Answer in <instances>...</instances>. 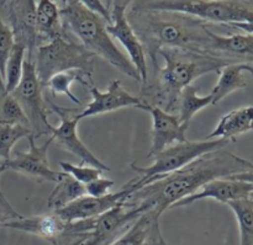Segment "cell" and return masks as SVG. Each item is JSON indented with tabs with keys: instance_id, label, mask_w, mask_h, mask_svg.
<instances>
[{
	"instance_id": "cell-1",
	"label": "cell",
	"mask_w": 253,
	"mask_h": 245,
	"mask_svg": "<svg viewBox=\"0 0 253 245\" xmlns=\"http://www.w3.org/2000/svg\"><path fill=\"white\" fill-rule=\"evenodd\" d=\"M251 169L252 162L222 148L207 153L185 167L136 190L126 202L145 207L161 218L166 210L197 192L207 182Z\"/></svg>"
},
{
	"instance_id": "cell-2",
	"label": "cell",
	"mask_w": 253,
	"mask_h": 245,
	"mask_svg": "<svg viewBox=\"0 0 253 245\" xmlns=\"http://www.w3.org/2000/svg\"><path fill=\"white\" fill-rule=\"evenodd\" d=\"M158 56L165 59V66L153 67V78L141 84L138 98L143 104L157 106L167 112H177L182 91L200 76L219 71L234 62L204 52L183 48H162Z\"/></svg>"
},
{
	"instance_id": "cell-3",
	"label": "cell",
	"mask_w": 253,
	"mask_h": 245,
	"mask_svg": "<svg viewBox=\"0 0 253 245\" xmlns=\"http://www.w3.org/2000/svg\"><path fill=\"white\" fill-rule=\"evenodd\" d=\"M126 15L152 67L158 64V51L162 48H183L207 53L210 29L207 22L197 17L136 6Z\"/></svg>"
},
{
	"instance_id": "cell-4",
	"label": "cell",
	"mask_w": 253,
	"mask_h": 245,
	"mask_svg": "<svg viewBox=\"0 0 253 245\" xmlns=\"http://www.w3.org/2000/svg\"><path fill=\"white\" fill-rule=\"evenodd\" d=\"M59 11L66 31L76 35L86 49L105 59L123 74L141 83L137 69L131 63L130 58L116 46L106 30L108 22L100 15L86 9L76 0L61 7Z\"/></svg>"
},
{
	"instance_id": "cell-5",
	"label": "cell",
	"mask_w": 253,
	"mask_h": 245,
	"mask_svg": "<svg viewBox=\"0 0 253 245\" xmlns=\"http://www.w3.org/2000/svg\"><path fill=\"white\" fill-rule=\"evenodd\" d=\"M147 210L128 202L86 219L68 222L52 245H111Z\"/></svg>"
},
{
	"instance_id": "cell-6",
	"label": "cell",
	"mask_w": 253,
	"mask_h": 245,
	"mask_svg": "<svg viewBox=\"0 0 253 245\" xmlns=\"http://www.w3.org/2000/svg\"><path fill=\"white\" fill-rule=\"evenodd\" d=\"M133 6L172 11L197 17L204 22L230 25L253 20V4L242 0H141Z\"/></svg>"
},
{
	"instance_id": "cell-7",
	"label": "cell",
	"mask_w": 253,
	"mask_h": 245,
	"mask_svg": "<svg viewBox=\"0 0 253 245\" xmlns=\"http://www.w3.org/2000/svg\"><path fill=\"white\" fill-rule=\"evenodd\" d=\"M31 57L34 58L37 76L43 88L51 76L62 71L78 69L93 75L96 58L95 54L83 44L74 42L68 36V31L63 36L37 47Z\"/></svg>"
},
{
	"instance_id": "cell-8",
	"label": "cell",
	"mask_w": 253,
	"mask_h": 245,
	"mask_svg": "<svg viewBox=\"0 0 253 245\" xmlns=\"http://www.w3.org/2000/svg\"><path fill=\"white\" fill-rule=\"evenodd\" d=\"M230 143L231 140L224 138L197 140V142L185 140L182 143H175L156 154L150 167H138L135 163H131V169L140 175V177L132 180L135 191L165 175L185 167L190 162L207 153L222 149Z\"/></svg>"
},
{
	"instance_id": "cell-9",
	"label": "cell",
	"mask_w": 253,
	"mask_h": 245,
	"mask_svg": "<svg viewBox=\"0 0 253 245\" xmlns=\"http://www.w3.org/2000/svg\"><path fill=\"white\" fill-rule=\"evenodd\" d=\"M42 90L43 86L37 76L34 58L31 56H26L20 83L10 94L16 99L24 110L36 140L42 136L49 137L53 127L48 121V115L52 111Z\"/></svg>"
},
{
	"instance_id": "cell-10",
	"label": "cell",
	"mask_w": 253,
	"mask_h": 245,
	"mask_svg": "<svg viewBox=\"0 0 253 245\" xmlns=\"http://www.w3.org/2000/svg\"><path fill=\"white\" fill-rule=\"evenodd\" d=\"M29 140V150L27 152H16L14 158H10L9 160H4L1 165L4 167L5 172L6 170H12L19 174L25 175L36 182H57L62 179L64 173H57L49 167L48 157V148L53 140L49 136L47 142L42 145L36 144V138L34 135H30L27 137Z\"/></svg>"
},
{
	"instance_id": "cell-11",
	"label": "cell",
	"mask_w": 253,
	"mask_h": 245,
	"mask_svg": "<svg viewBox=\"0 0 253 245\" xmlns=\"http://www.w3.org/2000/svg\"><path fill=\"white\" fill-rule=\"evenodd\" d=\"M46 101L52 112L56 113L61 120L58 127H54V126L52 127L51 137L53 142L59 148L78 157L83 164L98 168L103 172H109V167H106L101 160H99L79 138L78 131H77L78 121L74 118V108L59 107L48 96H46Z\"/></svg>"
},
{
	"instance_id": "cell-12",
	"label": "cell",
	"mask_w": 253,
	"mask_h": 245,
	"mask_svg": "<svg viewBox=\"0 0 253 245\" xmlns=\"http://www.w3.org/2000/svg\"><path fill=\"white\" fill-rule=\"evenodd\" d=\"M85 89L89 91L93 99L83 110L74 108V118L78 122L83 118L113 112V111L120 110V108H141V106H142L141 99L126 90L123 84H121V81L118 80V79L111 80L105 91L99 90L94 83L86 86Z\"/></svg>"
},
{
	"instance_id": "cell-13",
	"label": "cell",
	"mask_w": 253,
	"mask_h": 245,
	"mask_svg": "<svg viewBox=\"0 0 253 245\" xmlns=\"http://www.w3.org/2000/svg\"><path fill=\"white\" fill-rule=\"evenodd\" d=\"M133 191H135V187H133L132 180H131L127 184L124 185L119 191L109 192V194L100 197L85 195V196L79 197L76 201L71 202L67 206L52 212L58 214L66 222H74L79 221V219L91 218V217L100 216V214L113 210L114 207L126 202L127 197Z\"/></svg>"
},
{
	"instance_id": "cell-14",
	"label": "cell",
	"mask_w": 253,
	"mask_h": 245,
	"mask_svg": "<svg viewBox=\"0 0 253 245\" xmlns=\"http://www.w3.org/2000/svg\"><path fill=\"white\" fill-rule=\"evenodd\" d=\"M140 110L146 111L152 117V131H151L152 143H151L150 152L146 157L147 159L153 158L156 154L175 143L188 140L185 137V132L189 126L180 123L177 115L167 112L157 106L146 105L143 103Z\"/></svg>"
},
{
	"instance_id": "cell-15",
	"label": "cell",
	"mask_w": 253,
	"mask_h": 245,
	"mask_svg": "<svg viewBox=\"0 0 253 245\" xmlns=\"http://www.w3.org/2000/svg\"><path fill=\"white\" fill-rule=\"evenodd\" d=\"M113 24L108 25L106 30L111 37L118 39L124 48L127 52V57L130 58L131 63L137 69L141 76V84H145L148 79V66L146 62V52L142 43L138 39L137 35L135 34L131 27L130 22L126 15V6L123 5H114L110 9Z\"/></svg>"
},
{
	"instance_id": "cell-16",
	"label": "cell",
	"mask_w": 253,
	"mask_h": 245,
	"mask_svg": "<svg viewBox=\"0 0 253 245\" xmlns=\"http://www.w3.org/2000/svg\"><path fill=\"white\" fill-rule=\"evenodd\" d=\"M7 6V25L14 35L15 43L26 48L32 56L39 47L36 25V0H10Z\"/></svg>"
},
{
	"instance_id": "cell-17",
	"label": "cell",
	"mask_w": 253,
	"mask_h": 245,
	"mask_svg": "<svg viewBox=\"0 0 253 245\" xmlns=\"http://www.w3.org/2000/svg\"><path fill=\"white\" fill-rule=\"evenodd\" d=\"M252 191L253 184H250V182L229 179V177H219V179H214L207 182L204 186L200 187L197 192H194L190 196L184 197L180 201L175 202L174 205L170 206V209L190 206L194 202L204 199L216 200V201L226 205L230 201L246 199L251 195Z\"/></svg>"
},
{
	"instance_id": "cell-18",
	"label": "cell",
	"mask_w": 253,
	"mask_h": 245,
	"mask_svg": "<svg viewBox=\"0 0 253 245\" xmlns=\"http://www.w3.org/2000/svg\"><path fill=\"white\" fill-rule=\"evenodd\" d=\"M209 36L207 53L234 63H253V35L234 34L221 36L210 30Z\"/></svg>"
},
{
	"instance_id": "cell-19",
	"label": "cell",
	"mask_w": 253,
	"mask_h": 245,
	"mask_svg": "<svg viewBox=\"0 0 253 245\" xmlns=\"http://www.w3.org/2000/svg\"><path fill=\"white\" fill-rule=\"evenodd\" d=\"M67 223L64 219H62L54 212L49 213L39 214V216L32 217H20V218L12 219L4 224V228L15 229V231L24 232V233L32 234L39 238L53 243L66 228Z\"/></svg>"
},
{
	"instance_id": "cell-20",
	"label": "cell",
	"mask_w": 253,
	"mask_h": 245,
	"mask_svg": "<svg viewBox=\"0 0 253 245\" xmlns=\"http://www.w3.org/2000/svg\"><path fill=\"white\" fill-rule=\"evenodd\" d=\"M165 242L161 233L160 218L147 211L111 245H162Z\"/></svg>"
},
{
	"instance_id": "cell-21",
	"label": "cell",
	"mask_w": 253,
	"mask_h": 245,
	"mask_svg": "<svg viewBox=\"0 0 253 245\" xmlns=\"http://www.w3.org/2000/svg\"><path fill=\"white\" fill-rule=\"evenodd\" d=\"M253 131V105L236 108L222 116L215 130L205 140L224 138L231 142L236 137Z\"/></svg>"
},
{
	"instance_id": "cell-22",
	"label": "cell",
	"mask_w": 253,
	"mask_h": 245,
	"mask_svg": "<svg viewBox=\"0 0 253 245\" xmlns=\"http://www.w3.org/2000/svg\"><path fill=\"white\" fill-rule=\"evenodd\" d=\"M36 25L39 46L66 34L61 11L52 0H36Z\"/></svg>"
},
{
	"instance_id": "cell-23",
	"label": "cell",
	"mask_w": 253,
	"mask_h": 245,
	"mask_svg": "<svg viewBox=\"0 0 253 245\" xmlns=\"http://www.w3.org/2000/svg\"><path fill=\"white\" fill-rule=\"evenodd\" d=\"M245 63H232L222 67L219 73V80L212 88L211 95L212 105H217L222 99L247 86V80L244 75Z\"/></svg>"
},
{
	"instance_id": "cell-24",
	"label": "cell",
	"mask_w": 253,
	"mask_h": 245,
	"mask_svg": "<svg viewBox=\"0 0 253 245\" xmlns=\"http://www.w3.org/2000/svg\"><path fill=\"white\" fill-rule=\"evenodd\" d=\"M76 81L81 84V85H83L84 88L94 83L93 75L85 74L84 71L78 70V69H73V70H66L62 71V73L54 74L53 76L49 78L44 88L48 89L49 94H52L53 96L66 95L69 100L73 101L78 106H81V100L71 91L72 84L76 83Z\"/></svg>"
},
{
	"instance_id": "cell-25",
	"label": "cell",
	"mask_w": 253,
	"mask_h": 245,
	"mask_svg": "<svg viewBox=\"0 0 253 245\" xmlns=\"http://www.w3.org/2000/svg\"><path fill=\"white\" fill-rule=\"evenodd\" d=\"M85 195V186L73 179L71 175L64 173L62 179L57 182L47 199V209L49 211H56V210L62 209Z\"/></svg>"
},
{
	"instance_id": "cell-26",
	"label": "cell",
	"mask_w": 253,
	"mask_h": 245,
	"mask_svg": "<svg viewBox=\"0 0 253 245\" xmlns=\"http://www.w3.org/2000/svg\"><path fill=\"white\" fill-rule=\"evenodd\" d=\"M210 105H212V98L210 94L207 96L198 95L197 89L194 86L189 85L180 94L179 100H178L177 112L175 113H177L178 120L180 121V123L189 126L192 118L199 111H202L203 108L208 107Z\"/></svg>"
},
{
	"instance_id": "cell-27",
	"label": "cell",
	"mask_w": 253,
	"mask_h": 245,
	"mask_svg": "<svg viewBox=\"0 0 253 245\" xmlns=\"http://www.w3.org/2000/svg\"><path fill=\"white\" fill-rule=\"evenodd\" d=\"M236 216L240 229V245H253V204L249 197L227 202Z\"/></svg>"
},
{
	"instance_id": "cell-28",
	"label": "cell",
	"mask_w": 253,
	"mask_h": 245,
	"mask_svg": "<svg viewBox=\"0 0 253 245\" xmlns=\"http://www.w3.org/2000/svg\"><path fill=\"white\" fill-rule=\"evenodd\" d=\"M26 53L27 51L24 46L15 43L9 57H7L4 71L5 90H6V93H11L16 88L17 84L20 83L22 70H24V62L26 59Z\"/></svg>"
},
{
	"instance_id": "cell-29",
	"label": "cell",
	"mask_w": 253,
	"mask_h": 245,
	"mask_svg": "<svg viewBox=\"0 0 253 245\" xmlns=\"http://www.w3.org/2000/svg\"><path fill=\"white\" fill-rule=\"evenodd\" d=\"M0 125L25 126L31 130L24 110L10 93L0 94Z\"/></svg>"
},
{
	"instance_id": "cell-30",
	"label": "cell",
	"mask_w": 253,
	"mask_h": 245,
	"mask_svg": "<svg viewBox=\"0 0 253 245\" xmlns=\"http://www.w3.org/2000/svg\"><path fill=\"white\" fill-rule=\"evenodd\" d=\"M34 135L29 127L25 126H2L0 125V158L9 160L14 145L22 138Z\"/></svg>"
},
{
	"instance_id": "cell-31",
	"label": "cell",
	"mask_w": 253,
	"mask_h": 245,
	"mask_svg": "<svg viewBox=\"0 0 253 245\" xmlns=\"http://www.w3.org/2000/svg\"><path fill=\"white\" fill-rule=\"evenodd\" d=\"M59 167L62 168L63 173H67L73 179H76L77 181L83 185H86L88 182L98 179L104 173L103 170L90 167V165H88V167L86 165H74L68 162H59Z\"/></svg>"
},
{
	"instance_id": "cell-32",
	"label": "cell",
	"mask_w": 253,
	"mask_h": 245,
	"mask_svg": "<svg viewBox=\"0 0 253 245\" xmlns=\"http://www.w3.org/2000/svg\"><path fill=\"white\" fill-rule=\"evenodd\" d=\"M15 44L14 35H12L11 29L0 16V74L4 78L5 64H6L7 57L11 52L12 47Z\"/></svg>"
},
{
	"instance_id": "cell-33",
	"label": "cell",
	"mask_w": 253,
	"mask_h": 245,
	"mask_svg": "<svg viewBox=\"0 0 253 245\" xmlns=\"http://www.w3.org/2000/svg\"><path fill=\"white\" fill-rule=\"evenodd\" d=\"M114 185H115V182H114L113 180L100 176L98 177V179L93 180V181L88 182V184L84 185V186H85L86 195L94 197H100L109 194V192H110V189Z\"/></svg>"
},
{
	"instance_id": "cell-34",
	"label": "cell",
	"mask_w": 253,
	"mask_h": 245,
	"mask_svg": "<svg viewBox=\"0 0 253 245\" xmlns=\"http://www.w3.org/2000/svg\"><path fill=\"white\" fill-rule=\"evenodd\" d=\"M76 1L79 2V4H82L83 6H85L86 9L94 11L95 14L100 15V16L108 22V25L113 24L110 10L106 7L105 2H103V0H76Z\"/></svg>"
},
{
	"instance_id": "cell-35",
	"label": "cell",
	"mask_w": 253,
	"mask_h": 245,
	"mask_svg": "<svg viewBox=\"0 0 253 245\" xmlns=\"http://www.w3.org/2000/svg\"><path fill=\"white\" fill-rule=\"evenodd\" d=\"M20 217H22L21 214L9 204L6 197L0 191V227L4 226L6 222L20 218Z\"/></svg>"
},
{
	"instance_id": "cell-36",
	"label": "cell",
	"mask_w": 253,
	"mask_h": 245,
	"mask_svg": "<svg viewBox=\"0 0 253 245\" xmlns=\"http://www.w3.org/2000/svg\"><path fill=\"white\" fill-rule=\"evenodd\" d=\"M229 179H234V180H240V181H246L250 182V184H253V169L247 170V172L244 173H239V174H234L227 176Z\"/></svg>"
},
{
	"instance_id": "cell-37",
	"label": "cell",
	"mask_w": 253,
	"mask_h": 245,
	"mask_svg": "<svg viewBox=\"0 0 253 245\" xmlns=\"http://www.w3.org/2000/svg\"><path fill=\"white\" fill-rule=\"evenodd\" d=\"M229 27H234V29H239L241 31L246 32V34L253 35V20L252 21H245V22H234V24L226 25Z\"/></svg>"
},
{
	"instance_id": "cell-38",
	"label": "cell",
	"mask_w": 253,
	"mask_h": 245,
	"mask_svg": "<svg viewBox=\"0 0 253 245\" xmlns=\"http://www.w3.org/2000/svg\"><path fill=\"white\" fill-rule=\"evenodd\" d=\"M131 1L133 0H105V5L109 10L114 6V5H123V6H127Z\"/></svg>"
},
{
	"instance_id": "cell-39",
	"label": "cell",
	"mask_w": 253,
	"mask_h": 245,
	"mask_svg": "<svg viewBox=\"0 0 253 245\" xmlns=\"http://www.w3.org/2000/svg\"><path fill=\"white\" fill-rule=\"evenodd\" d=\"M53 2H56L57 5H58V7L61 9V7H64L66 5H68L69 2L73 1V0H52Z\"/></svg>"
},
{
	"instance_id": "cell-40",
	"label": "cell",
	"mask_w": 253,
	"mask_h": 245,
	"mask_svg": "<svg viewBox=\"0 0 253 245\" xmlns=\"http://www.w3.org/2000/svg\"><path fill=\"white\" fill-rule=\"evenodd\" d=\"M6 93V90H5V81H4V78H2V75L0 74V94H4Z\"/></svg>"
},
{
	"instance_id": "cell-41",
	"label": "cell",
	"mask_w": 253,
	"mask_h": 245,
	"mask_svg": "<svg viewBox=\"0 0 253 245\" xmlns=\"http://www.w3.org/2000/svg\"><path fill=\"white\" fill-rule=\"evenodd\" d=\"M245 71H249L253 78V66H251V64L249 63H245Z\"/></svg>"
},
{
	"instance_id": "cell-42",
	"label": "cell",
	"mask_w": 253,
	"mask_h": 245,
	"mask_svg": "<svg viewBox=\"0 0 253 245\" xmlns=\"http://www.w3.org/2000/svg\"><path fill=\"white\" fill-rule=\"evenodd\" d=\"M10 0H0V7H4L6 6V4L9 2Z\"/></svg>"
},
{
	"instance_id": "cell-43",
	"label": "cell",
	"mask_w": 253,
	"mask_h": 245,
	"mask_svg": "<svg viewBox=\"0 0 253 245\" xmlns=\"http://www.w3.org/2000/svg\"><path fill=\"white\" fill-rule=\"evenodd\" d=\"M4 172H5L4 167H2V165H1V164H0V175H1V174H2V173H4Z\"/></svg>"
},
{
	"instance_id": "cell-44",
	"label": "cell",
	"mask_w": 253,
	"mask_h": 245,
	"mask_svg": "<svg viewBox=\"0 0 253 245\" xmlns=\"http://www.w3.org/2000/svg\"><path fill=\"white\" fill-rule=\"evenodd\" d=\"M249 199L251 200V201H252V204H253V191L251 192V195H250V196H249Z\"/></svg>"
},
{
	"instance_id": "cell-45",
	"label": "cell",
	"mask_w": 253,
	"mask_h": 245,
	"mask_svg": "<svg viewBox=\"0 0 253 245\" xmlns=\"http://www.w3.org/2000/svg\"><path fill=\"white\" fill-rule=\"evenodd\" d=\"M245 1H249V2H252V4H253V0H245Z\"/></svg>"
},
{
	"instance_id": "cell-46",
	"label": "cell",
	"mask_w": 253,
	"mask_h": 245,
	"mask_svg": "<svg viewBox=\"0 0 253 245\" xmlns=\"http://www.w3.org/2000/svg\"><path fill=\"white\" fill-rule=\"evenodd\" d=\"M162 245H168V244H167V243H166V242H165V243H163Z\"/></svg>"
}]
</instances>
